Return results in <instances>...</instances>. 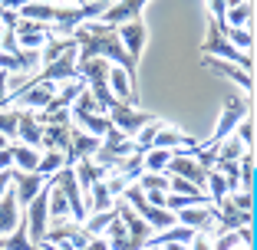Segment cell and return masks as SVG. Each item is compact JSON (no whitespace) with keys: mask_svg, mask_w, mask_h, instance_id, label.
Returning <instances> with one entry per match:
<instances>
[{"mask_svg":"<svg viewBox=\"0 0 257 250\" xmlns=\"http://www.w3.org/2000/svg\"><path fill=\"white\" fill-rule=\"evenodd\" d=\"M106 115H109V122H112V129H119L122 135H136L142 125H149L155 115L152 112H142V109H136V106H128V102H122V99H112L109 102V109H106Z\"/></svg>","mask_w":257,"mask_h":250,"instance_id":"obj_4","label":"cell"},{"mask_svg":"<svg viewBox=\"0 0 257 250\" xmlns=\"http://www.w3.org/2000/svg\"><path fill=\"white\" fill-rule=\"evenodd\" d=\"M201 53L204 56H214V60H227V63H234V66L247 69V73H254V56L250 53H241L231 40L224 37V33L214 27V20L208 23V37H204V46H201Z\"/></svg>","mask_w":257,"mask_h":250,"instance_id":"obj_2","label":"cell"},{"mask_svg":"<svg viewBox=\"0 0 257 250\" xmlns=\"http://www.w3.org/2000/svg\"><path fill=\"white\" fill-rule=\"evenodd\" d=\"M69 115L76 119V125L83 132H92V135H106L109 129H112V122H109V115L106 112H86V109H76V106H69Z\"/></svg>","mask_w":257,"mask_h":250,"instance_id":"obj_15","label":"cell"},{"mask_svg":"<svg viewBox=\"0 0 257 250\" xmlns=\"http://www.w3.org/2000/svg\"><path fill=\"white\" fill-rule=\"evenodd\" d=\"M43 184H46L43 174H37V171H17V168H14V194H17L20 211L40 194V188H43Z\"/></svg>","mask_w":257,"mask_h":250,"instance_id":"obj_13","label":"cell"},{"mask_svg":"<svg viewBox=\"0 0 257 250\" xmlns=\"http://www.w3.org/2000/svg\"><path fill=\"white\" fill-rule=\"evenodd\" d=\"M40 243L30 240V230H27V220H17V227L10 230V234L0 237V250H37Z\"/></svg>","mask_w":257,"mask_h":250,"instance_id":"obj_18","label":"cell"},{"mask_svg":"<svg viewBox=\"0 0 257 250\" xmlns=\"http://www.w3.org/2000/svg\"><path fill=\"white\" fill-rule=\"evenodd\" d=\"M165 174H178V178L191 181L201 191H204V181H208V168L198 165V158L191 152H172V158H168V165H165Z\"/></svg>","mask_w":257,"mask_h":250,"instance_id":"obj_5","label":"cell"},{"mask_svg":"<svg viewBox=\"0 0 257 250\" xmlns=\"http://www.w3.org/2000/svg\"><path fill=\"white\" fill-rule=\"evenodd\" d=\"M27 0H0V7H7V10H20Z\"/></svg>","mask_w":257,"mask_h":250,"instance_id":"obj_37","label":"cell"},{"mask_svg":"<svg viewBox=\"0 0 257 250\" xmlns=\"http://www.w3.org/2000/svg\"><path fill=\"white\" fill-rule=\"evenodd\" d=\"M17 142L33 145V148H40V142H43V125H40V119L33 115V109H20V122H17Z\"/></svg>","mask_w":257,"mask_h":250,"instance_id":"obj_16","label":"cell"},{"mask_svg":"<svg viewBox=\"0 0 257 250\" xmlns=\"http://www.w3.org/2000/svg\"><path fill=\"white\" fill-rule=\"evenodd\" d=\"M234 135L241 138L244 142V148H247V152H254V115H244L241 122H237V129H234Z\"/></svg>","mask_w":257,"mask_h":250,"instance_id":"obj_30","label":"cell"},{"mask_svg":"<svg viewBox=\"0 0 257 250\" xmlns=\"http://www.w3.org/2000/svg\"><path fill=\"white\" fill-rule=\"evenodd\" d=\"M76 40V60H92V56H102L109 60L112 66H122L132 76V83L139 79V63L122 50L119 37H115V27H106L99 20H83L79 27L73 30Z\"/></svg>","mask_w":257,"mask_h":250,"instance_id":"obj_1","label":"cell"},{"mask_svg":"<svg viewBox=\"0 0 257 250\" xmlns=\"http://www.w3.org/2000/svg\"><path fill=\"white\" fill-rule=\"evenodd\" d=\"M188 250H214V247H211V234H204V230H195V237L188 240Z\"/></svg>","mask_w":257,"mask_h":250,"instance_id":"obj_31","label":"cell"},{"mask_svg":"<svg viewBox=\"0 0 257 250\" xmlns=\"http://www.w3.org/2000/svg\"><path fill=\"white\" fill-rule=\"evenodd\" d=\"M115 37H119L122 50H125V53L139 63V53L145 50V40H149V27H145V20H142V17L119 23V27H115Z\"/></svg>","mask_w":257,"mask_h":250,"instance_id":"obj_7","label":"cell"},{"mask_svg":"<svg viewBox=\"0 0 257 250\" xmlns=\"http://www.w3.org/2000/svg\"><path fill=\"white\" fill-rule=\"evenodd\" d=\"M175 220L191 230L214 234V204H195V207H185V211H175Z\"/></svg>","mask_w":257,"mask_h":250,"instance_id":"obj_10","label":"cell"},{"mask_svg":"<svg viewBox=\"0 0 257 250\" xmlns=\"http://www.w3.org/2000/svg\"><path fill=\"white\" fill-rule=\"evenodd\" d=\"M69 138H73V125H69V119H56V122H46L43 125V148L50 152H63V158H66L69 152Z\"/></svg>","mask_w":257,"mask_h":250,"instance_id":"obj_11","label":"cell"},{"mask_svg":"<svg viewBox=\"0 0 257 250\" xmlns=\"http://www.w3.org/2000/svg\"><path fill=\"white\" fill-rule=\"evenodd\" d=\"M40 79H50V83H56V86L79 79V76H76V46L66 50V53H60L53 63H46V66L40 69Z\"/></svg>","mask_w":257,"mask_h":250,"instance_id":"obj_9","label":"cell"},{"mask_svg":"<svg viewBox=\"0 0 257 250\" xmlns=\"http://www.w3.org/2000/svg\"><path fill=\"white\" fill-rule=\"evenodd\" d=\"M221 33H224V37L231 40L241 53H250V50H254V33H250L247 27H224Z\"/></svg>","mask_w":257,"mask_h":250,"instance_id":"obj_24","label":"cell"},{"mask_svg":"<svg viewBox=\"0 0 257 250\" xmlns=\"http://www.w3.org/2000/svg\"><path fill=\"white\" fill-rule=\"evenodd\" d=\"M204 66L211 69V73H218V76H224V79H231V83H237L244 92H254V79H250V73L247 69H241V66H234V63H227V60H214V56H204Z\"/></svg>","mask_w":257,"mask_h":250,"instance_id":"obj_14","label":"cell"},{"mask_svg":"<svg viewBox=\"0 0 257 250\" xmlns=\"http://www.w3.org/2000/svg\"><path fill=\"white\" fill-rule=\"evenodd\" d=\"M10 73H4V69H0V109H7L10 102Z\"/></svg>","mask_w":257,"mask_h":250,"instance_id":"obj_32","label":"cell"},{"mask_svg":"<svg viewBox=\"0 0 257 250\" xmlns=\"http://www.w3.org/2000/svg\"><path fill=\"white\" fill-rule=\"evenodd\" d=\"M10 152H14V168H17V171H37V165H40V152L33 148V145L17 142V145H10Z\"/></svg>","mask_w":257,"mask_h":250,"instance_id":"obj_22","label":"cell"},{"mask_svg":"<svg viewBox=\"0 0 257 250\" xmlns=\"http://www.w3.org/2000/svg\"><path fill=\"white\" fill-rule=\"evenodd\" d=\"M23 217L20 204H17V194H14V184H10L7 191H4V197H0V237L10 234V230L17 227V220Z\"/></svg>","mask_w":257,"mask_h":250,"instance_id":"obj_17","label":"cell"},{"mask_svg":"<svg viewBox=\"0 0 257 250\" xmlns=\"http://www.w3.org/2000/svg\"><path fill=\"white\" fill-rule=\"evenodd\" d=\"M83 250H109V243H106V237H89L83 243Z\"/></svg>","mask_w":257,"mask_h":250,"instance_id":"obj_35","label":"cell"},{"mask_svg":"<svg viewBox=\"0 0 257 250\" xmlns=\"http://www.w3.org/2000/svg\"><path fill=\"white\" fill-rule=\"evenodd\" d=\"M204 184H208V197H211L214 204H218L221 197H224L227 191H231V184H227V178H224V174L218 171V168H211V171H208V181H204Z\"/></svg>","mask_w":257,"mask_h":250,"instance_id":"obj_25","label":"cell"},{"mask_svg":"<svg viewBox=\"0 0 257 250\" xmlns=\"http://www.w3.org/2000/svg\"><path fill=\"white\" fill-rule=\"evenodd\" d=\"M7 168H14V152H10V145H4L0 148V171H7Z\"/></svg>","mask_w":257,"mask_h":250,"instance_id":"obj_34","label":"cell"},{"mask_svg":"<svg viewBox=\"0 0 257 250\" xmlns=\"http://www.w3.org/2000/svg\"><path fill=\"white\" fill-rule=\"evenodd\" d=\"M66 4H73V7H79V4H86V0H66Z\"/></svg>","mask_w":257,"mask_h":250,"instance_id":"obj_41","label":"cell"},{"mask_svg":"<svg viewBox=\"0 0 257 250\" xmlns=\"http://www.w3.org/2000/svg\"><path fill=\"white\" fill-rule=\"evenodd\" d=\"M112 207H115V214H119V220L125 224V230H128V237L139 243V247H149L152 243V237H155V230H152V224L149 220H142L132 207L125 204V197H115L112 201Z\"/></svg>","mask_w":257,"mask_h":250,"instance_id":"obj_6","label":"cell"},{"mask_svg":"<svg viewBox=\"0 0 257 250\" xmlns=\"http://www.w3.org/2000/svg\"><path fill=\"white\" fill-rule=\"evenodd\" d=\"M168 158H172L168 148H149V152L142 155V168H145V171H165Z\"/></svg>","mask_w":257,"mask_h":250,"instance_id":"obj_27","label":"cell"},{"mask_svg":"<svg viewBox=\"0 0 257 250\" xmlns=\"http://www.w3.org/2000/svg\"><path fill=\"white\" fill-rule=\"evenodd\" d=\"M142 194H145V201H149V204L165 207V194H168V191H142Z\"/></svg>","mask_w":257,"mask_h":250,"instance_id":"obj_33","label":"cell"},{"mask_svg":"<svg viewBox=\"0 0 257 250\" xmlns=\"http://www.w3.org/2000/svg\"><path fill=\"white\" fill-rule=\"evenodd\" d=\"M17 122H20V109H0V135H7L10 142L17 138Z\"/></svg>","mask_w":257,"mask_h":250,"instance_id":"obj_29","label":"cell"},{"mask_svg":"<svg viewBox=\"0 0 257 250\" xmlns=\"http://www.w3.org/2000/svg\"><path fill=\"white\" fill-rule=\"evenodd\" d=\"M46 211H50V220H69V201L50 178H46Z\"/></svg>","mask_w":257,"mask_h":250,"instance_id":"obj_21","label":"cell"},{"mask_svg":"<svg viewBox=\"0 0 257 250\" xmlns=\"http://www.w3.org/2000/svg\"><path fill=\"white\" fill-rule=\"evenodd\" d=\"M63 165H66V158H63V152H53V148H50L46 155H40L37 174H43V178H50V174H56V171H60Z\"/></svg>","mask_w":257,"mask_h":250,"instance_id":"obj_28","label":"cell"},{"mask_svg":"<svg viewBox=\"0 0 257 250\" xmlns=\"http://www.w3.org/2000/svg\"><path fill=\"white\" fill-rule=\"evenodd\" d=\"M37 4H63V0H37Z\"/></svg>","mask_w":257,"mask_h":250,"instance_id":"obj_40","label":"cell"},{"mask_svg":"<svg viewBox=\"0 0 257 250\" xmlns=\"http://www.w3.org/2000/svg\"><path fill=\"white\" fill-rule=\"evenodd\" d=\"M152 148H168V152H198V142L188 135V132L175 129V125H165L162 122L155 138H152Z\"/></svg>","mask_w":257,"mask_h":250,"instance_id":"obj_8","label":"cell"},{"mask_svg":"<svg viewBox=\"0 0 257 250\" xmlns=\"http://www.w3.org/2000/svg\"><path fill=\"white\" fill-rule=\"evenodd\" d=\"M162 250H188V243H159Z\"/></svg>","mask_w":257,"mask_h":250,"instance_id":"obj_38","label":"cell"},{"mask_svg":"<svg viewBox=\"0 0 257 250\" xmlns=\"http://www.w3.org/2000/svg\"><path fill=\"white\" fill-rule=\"evenodd\" d=\"M247 112H250V106L244 102L241 96H227V99H224V106H221V115H218V129L211 132V138H208V142H204L201 148L214 152V148H218V145H221L227 135H231V132L237 129V122H241Z\"/></svg>","mask_w":257,"mask_h":250,"instance_id":"obj_3","label":"cell"},{"mask_svg":"<svg viewBox=\"0 0 257 250\" xmlns=\"http://www.w3.org/2000/svg\"><path fill=\"white\" fill-rule=\"evenodd\" d=\"M112 191H109V184H106V178H99L96 184H92L89 191H86V211H109L112 207Z\"/></svg>","mask_w":257,"mask_h":250,"instance_id":"obj_20","label":"cell"},{"mask_svg":"<svg viewBox=\"0 0 257 250\" xmlns=\"http://www.w3.org/2000/svg\"><path fill=\"white\" fill-rule=\"evenodd\" d=\"M136 184L142 191H168V174L165 171H142L136 178Z\"/></svg>","mask_w":257,"mask_h":250,"instance_id":"obj_26","label":"cell"},{"mask_svg":"<svg viewBox=\"0 0 257 250\" xmlns=\"http://www.w3.org/2000/svg\"><path fill=\"white\" fill-rule=\"evenodd\" d=\"M14 184V168H7V171H0V197H4V191Z\"/></svg>","mask_w":257,"mask_h":250,"instance_id":"obj_36","label":"cell"},{"mask_svg":"<svg viewBox=\"0 0 257 250\" xmlns=\"http://www.w3.org/2000/svg\"><path fill=\"white\" fill-rule=\"evenodd\" d=\"M254 23V0H244L237 7H227L224 10V27H247Z\"/></svg>","mask_w":257,"mask_h":250,"instance_id":"obj_23","label":"cell"},{"mask_svg":"<svg viewBox=\"0 0 257 250\" xmlns=\"http://www.w3.org/2000/svg\"><path fill=\"white\" fill-rule=\"evenodd\" d=\"M109 89H112V96L122 99V102H128V99L136 96V83H132V76H128L122 66H109Z\"/></svg>","mask_w":257,"mask_h":250,"instance_id":"obj_19","label":"cell"},{"mask_svg":"<svg viewBox=\"0 0 257 250\" xmlns=\"http://www.w3.org/2000/svg\"><path fill=\"white\" fill-rule=\"evenodd\" d=\"M17 50H40V46L50 40V27L46 23H33V20H20L14 30Z\"/></svg>","mask_w":257,"mask_h":250,"instance_id":"obj_12","label":"cell"},{"mask_svg":"<svg viewBox=\"0 0 257 250\" xmlns=\"http://www.w3.org/2000/svg\"><path fill=\"white\" fill-rule=\"evenodd\" d=\"M4 145H10V138H7V135H0V148H4Z\"/></svg>","mask_w":257,"mask_h":250,"instance_id":"obj_39","label":"cell"}]
</instances>
